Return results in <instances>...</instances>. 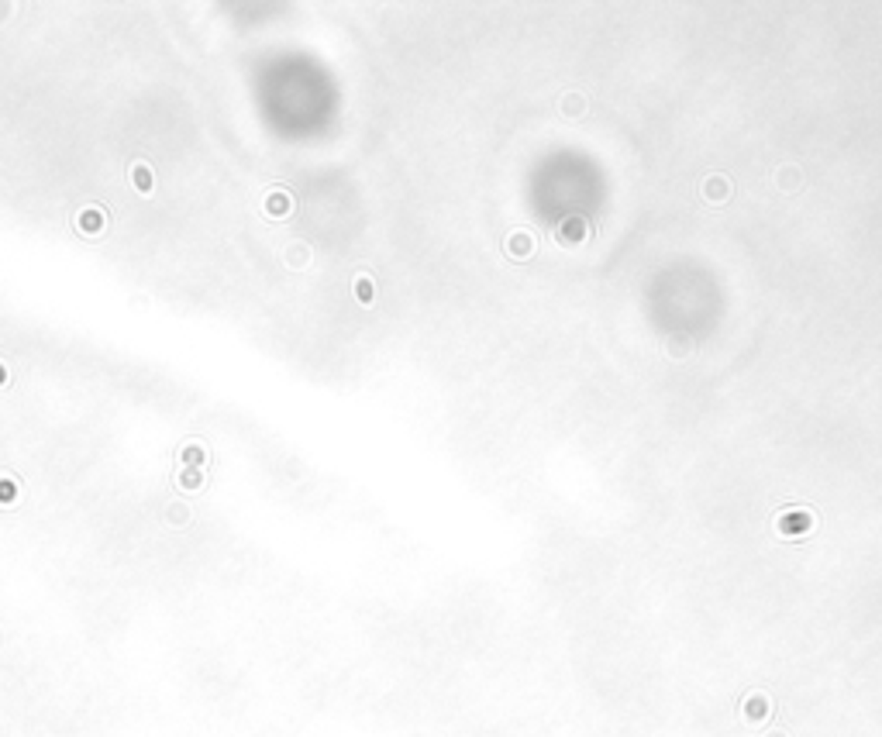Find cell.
Segmentation results:
<instances>
[{
    "mask_svg": "<svg viewBox=\"0 0 882 737\" xmlns=\"http://www.w3.org/2000/svg\"><path fill=\"white\" fill-rule=\"evenodd\" d=\"M586 235H589V227L583 217H566V221L559 224V242L562 245H579Z\"/></svg>",
    "mask_w": 882,
    "mask_h": 737,
    "instance_id": "6da1fadb",
    "label": "cell"
},
{
    "mask_svg": "<svg viewBox=\"0 0 882 737\" xmlns=\"http://www.w3.org/2000/svg\"><path fill=\"white\" fill-rule=\"evenodd\" d=\"M703 197L710 203H724L727 197H731V183H727L724 176H710L706 183H703Z\"/></svg>",
    "mask_w": 882,
    "mask_h": 737,
    "instance_id": "7a4b0ae2",
    "label": "cell"
},
{
    "mask_svg": "<svg viewBox=\"0 0 882 737\" xmlns=\"http://www.w3.org/2000/svg\"><path fill=\"white\" fill-rule=\"evenodd\" d=\"M810 527V514L807 510H790V514L779 517V531L782 534H796V531H807Z\"/></svg>",
    "mask_w": 882,
    "mask_h": 737,
    "instance_id": "3957f363",
    "label": "cell"
},
{
    "mask_svg": "<svg viewBox=\"0 0 882 737\" xmlns=\"http://www.w3.org/2000/svg\"><path fill=\"white\" fill-rule=\"evenodd\" d=\"M83 227H87V231H93V227L100 231V227H104V214H100V207H87V214H83Z\"/></svg>",
    "mask_w": 882,
    "mask_h": 737,
    "instance_id": "277c9868",
    "label": "cell"
},
{
    "mask_svg": "<svg viewBox=\"0 0 882 737\" xmlns=\"http://www.w3.org/2000/svg\"><path fill=\"white\" fill-rule=\"evenodd\" d=\"M507 248H510L514 255H527V252L534 248V242H531V235H514V242H510Z\"/></svg>",
    "mask_w": 882,
    "mask_h": 737,
    "instance_id": "5b68a950",
    "label": "cell"
},
{
    "mask_svg": "<svg viewBox=\"0 0 882 737\" xmlns=\"http://www.w3.org/2000/svg\"><path fill=\"white\" fill-rule=\"evenodd\" d=\"M135 183H138V190H141V193H152V176H149V169H145L141 162L135 166Z\"/></svg>",
    "mask_w": 882,
    "mask_h": 737,
    "instance_id": "8992f818",
    "label": "cell"
},
{
    "mask_svg": "<svg viewBox=\"0 0 882 737\" xmlns=\"http://www.w3.org/2000/svg\"><path fill=\"white\" fill-rule=\"evenodd\" d=\"M583 107H586V100H583L579 93H569L566 104H562V111L566 114H583Z\"/></svg>",
    "mask_w": 882,
    "mask_h": 737,
    "instance_id": "52a82bcc",
    "label": "cell"
},
{
    "mask_svg": "<svg viewBox=\"0 0 882 737\" xmlns=\"http://www.w3.org/2000/svg\"><path fill=\"white\" fill-rule=\"evenodd\" d=\"M286 259H290V262H296V269H303V266H307V259H311V252H307L303 245H296L294 252L286 255Z\"/></svg>",
    "mask_w": 882,
    "mask_h": 737,
    "instance_id": "ba28073f",
    "label": "cell"
},
{
    "mask_svg": "<svg viewBox=\"0 0 882 737\" xmlns=\"http://www.w3.org/2000/svg\"><path fill=\"white\" fill-rule=\"evenodd\" d=\"M359 300H362V303L372 300V286H369V279H365V276H359Z\"/></svg>",
    "mask_w": 882,
    "mask_h": 737,
    "instance_id": "9c48e42d",
    "label": "cell"
},
{
    "mask_svg": "<svg viewBox=\"0 0 882 737\" xmlns=\"http://www.w3.org/2000/svg\"><path fill=\"white\" fill-rule=\"evenodd\" d=\"M173 520H186V507H173Z\"/></svg>",
    "mask_w": 882,
    "mask_h": 737,
    "instance_id": "30bf717a",
    "label": "cell"
}]
</instances>
